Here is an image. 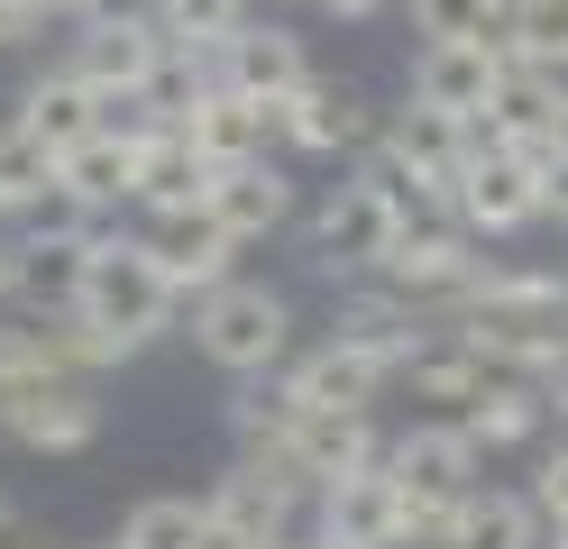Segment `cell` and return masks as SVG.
Here are the masks:
<instances>
[{
	"mask_svg": "<svg viewBox=\"0 0 568 549\" xmlns=\"http://www.w3.org/2000/svg\"><path fill=\"white\" fill-rule=\"evenodd\" d=\"M505 64H514L505 47H422V55H413V101L440 110V120H486Z\"/></svg>",
	"mask_w": 568,
	"mask_h": 549,
	"instance_id": "9a60e30c",
	"label": "cell"
},
{
	"mask_svg": "<svg viewBox=\"0 0 568 549\" xmlns=\"http://www.w3.org/2000/svg\"><path fill=\"white\" fill-rule=\"evenodd\" d=\"M468 439L477 449H523V439H541V421H550V403H541V385H523V376H505L486 403H468Z\"/></svg>",
	"mask_w": 568,
	"mask_h": 549,
	"instance_id": "83f0119b",
	"label": "cell"
},
{
	"mask_svg": "<svg viewBox=\"0 0 568 549\" xmlns=\"http://www.w3.org/2000/svg\"><path fill=\"white\" fill-rule=\"evenodd\" d=\"M202 220H211V230H230L239 247H257V238H275L284 220H294V174H284L275 156H257V165H221V174H211Z\"/></svg>",
	"mask_w": 568,
	"mask_h": 549,
	"instance_id": "4fadbf2b",
	"label": "cell"
},
{
	"mask_svg": "<svg viewBox=\"0 0 568 549\" xmlns=\"http://www.w3.org/2000/svg\"><path fill=\"white\" fill-rule=\"evenodd\" d=\"M92 10H111V0H38V19H74V28H83Z\"/></svg>",
	"mask_w": 568,
	"mask_h": 549,
	"instance_id": "f35d334b",
	"label": "cell"
},
{
	"mask_svg": "<svg viewBox=\"0 0 568 549\" xmlns=\"http://www.w3.org/2000/svg\"><path fill=\"white\" fill-rule=\"evenodd\" d=\"M541 220V174L514 165L505 146L495 156H468V174H458V230L468 238H514Z\"/></svg>",
	"mask_w": 568,
	"mask_h": 549,
	"instance_id": "7c38bea8",
	"label": "cell"
},
{
	"mask_svg": "<svg viewBox=\"0 0 568 549\" xmlns=\"http://www.w3.org/2000/svg\"><path fill=\"white\" fill-rule=\"evenodd\" d=\"M64 183H74L92 211H120V202H138V146L101 129V138H83L74 156H64Z\"/></svg>",
	"mask_w": 568,
	"mask_h": 549,
	"instance_id": "f1b7e54d",
	"label": "cell"
},
{
	"mask_svg": "<svg viewBox=\"0 0 568 549\" xmlns=\"http://www.w3.org/2000/svg\"><path fill=\"white\" fill-rule=\"evenodd\" d=\"M148 256H156V275L174 303H202V293H221L239 275V238L230 230H211V220H165V230H148Z\"/></svg>",
	"mask_w": 568,
	"mask_h": 549,
	"instance_id": "2e32d148",
	"label": "cell"
},
{
	"mask_svg": "<svg viewBox=\"0 0 568 549\" xmlns=\"http://www.w3.org/2000/svg\"><path fill=\"white\" fill-rule=\"evenodd\" d=\"M395 385H413V403H458V413H468V403H486V394L505 385V376H495V366H486L477 348H458V339H432V348H422V357L404 366Z\"/></svg>",
	"mask_w": 568,
	"mask_h": 549,
	"instance_id": "484cf974",
	"label": "cell"
},
{
	"mask_svg": "<svg viewBox=\"0 0 568 549\" xmlns=\"http://www.w3.org/2000/svg\"><path fill=\"white\" fill-rule=\"evenodd\" d=\"M247 19H257V0H156V28L174 55H221Z\"/></svg>",
	"mask_w": 568,
	"mask_h": 549,
	"instance_id": "f546056e",
	"label": "cell"
},
{
	"mask_svg": "<svg viewBox=\"0 0 568 549\" xmlns=\"http://www.w3.org/2000/svg\"><path fill=\"white\" fill-rule=\"evenodd\" d=\"M477 275H486V256H477V238L458 230V220H413V230L395 238V256H385L376 284H395L404 303H422V312H449Z\"/></svg>",
	"mask_w": 568,
	"mask_h": 549,
	"instance_id": "52a82bcc",
	"label": "cell"
},
{
	"mask_svg": "<svg viewBox=\"0 0 568 549\" xmlns=\"http://www.w3.org/2000/svg\"><path fill=\"white\" fill-rule=\"evenodd\" d=\"M193 348L221 366L230 385L284 376V357H294V303H284L275 284H257V275H230L221 293L193 303Z\"/></svg>",
	"mask_w": 568,
	"mask_h": 549,
	"instance_id": "7a4b0ae2",
	"label": "cell"
},
{
	"mask_svg": "<svg viewBox=\"0 0 568 549\" xmlns=\"http://www.w3.org/2000/svg\"><path fill=\"white\" fill-rule=\"evenodd\" d=\"M257 549H303V540H257Z\"/></svg>",
	"mask_w": 568,
	"mask_h": 549,
	"instance_id": "b9f144b4",
	"label": "cell"
},
{
	"mask_svg": "<svg viewBox=\"0 0 568 549\" xmlns=\"http://www.w3.org/2000/svg\"><path fill=\"white\" fill-rule=\"evenodd\" d=\"M505 55L514 64H541V73H568V0H514Z\"/></svg>",
	"mask_w": 568,
	"mask_h": 549,
	"instance_id": "d6a6232c",
	"label": "cell"
},
{
	"mask_svg": "<svg viewBox=\"0 0 568 549\" xmlns=\"http://www.w3.org/2000/svg\"><path fill=\"white\" fill-rule=\"evenodd\" d=\"M266 138H275V110L266 101H247V92H202L193 101V120H184V146H193V156L211 165V174H221V165H257L266 156Z\"/></svg>",
	"mask_w": 568,
	"mask_h": 549,
	"instance_id": "ac0fdd59",
	"label": "cell"
},
{
	"mask_svg": "<svg viewBox=\"0 0 568 549\" xmlns=\"http://www.w3.org/2000/svg\"><path fill=\"white\" fill-rule=\"evenodd\" d=\"M550 549H568V531H550Z\"/></svg>",
	"mask_w": 568,
	"mask_h": 549,
	"instance_id": "7dc6e473",
	"label": "cell"
},
{
	"mask_svg": "<svg viewBox=\"0 0 568 549\" xmlns=\"http://www.w3.org/2000/svg\"><path fill=\"white\" fill-rule=\"evenodd\" d=\"M10 512H19V504H10V495H0V522H10Z\"/></svg>",
	"mask_w": 568,
	"mask_h": 549,
	"instance_id": "7bdbcfd3",
	"label": "cell"
},
{
	"mask_svg": "<svg viewBox=\"0 0 568 549\" xmlns=\"http://www.w3.org/2000/svg\"><path fill=\"white\" fill-rule=\"evenodd\" d=\"M92 230H101V211H92L74 183H64V165H55V193L28 211V238H92Z\"/></svg>",
	"mask_w": 568,
	"mask_h": 549,
	"instance_id": "836d02e7",
	"label": "cell"
},
{
	"mask_svg": "<svg viewBox=\"0 0 568 549\" xmlns=\"http://www.w3.org/2000/svg\"><path fill=\"white\" fill-rule=\"evenodd\" d=\"M221 83H230V92H247V101H266V110H284V101L312 83V47H303L294 28L247 19L230 47H221Z\"/></svg>",
	"mask_w": 568,
	"mask_h": 549,
	"instance_id": "5bb4252c",
	"label": "cell"
},
{
	"mask_svg": "<svg viewBox=\"0 0 568 549\" xmlns=\"http://www.w3.org/2000/svg\"><path fill=\"white\" fill-rule=\"evenodd\" d=\"M541 403H550V413L568 421V366H559V376H541Z\"/></svg>",
	"mask_w": 568,
	"mask_h": 549,
	"instance_id": "60d3db41",
	"label": "cell"
},
{
	"mask_svg": "<svg viewBox=\"0 0 568 549\" xmlns=\"http://www.w3.org/2000/svg\"><path fill=\"white\" fill-rule=\"evenodd\" d=\"M523 495L541 504V522H550V531H568V439H559L541 467H531V486H523Z\"/></svg>",
	"mask_w": 568,
	"mask_h": 549,
	"instance_id": "e575fe53",
	"label": "cell"
},
{
	"mask_svg": "<svg viewBox=\"0 0 568 549\" xmlns=\"http://www.w3.org/2000/svg\"><path fill=\"white\" fill-rule=\"evenodd\" d=\"M331 339L358 348L367 366H385V376H404V366L432 348L440 329H432V312H422V303H404L395 284H348L339 312H331Z\"/></svg>",
	"mask_w": 568,
	"mask_h": 549,
	"instance_id": "9c48e42d",
	"label": "cell"
},
{
	"mask_svg": "<svg viewBox=\"0 0 568 549\" xmlns=\"http://www.w3.org/2000/svg\"><path fill=\"white\" fill-rule=\"evenodd\" d=\"M568 120V73H541V64H505V83L486 101V129L495 146H531V138H559Z\"/></svg>",
	"mask_w": 568,
	"mask_h": 549,
	"instance_id": "44dd1931",
	"label": "cell"
},
{
	"mask_svg": "<svg viewBox=\"0 0 568 549\" xmlns=\"http://www.w3.org/2000/svg\"><path fill=\"white\" fill-rule=\"evenodd\" d=\"M413 230V211H404V193L385 174H348V183H331L322 193V211H312V230H303V266L312 275H331V284H358V275H385V256H395V238Z\"/></svg>",
	"mask_w": 568,
	"mask_h": 549,
	"instance_id": "6da1fadb",
	"label": "cell"
},
{
	"mask_svg": "<svg viewBox=\"0 0 568 549\" xmlns=\"http://www.w3.org/2000/svg\"><path fill=\"white\" fill-rule=\"evenodd\" d=\"M440 549H550V522H541V504H531V495L477 486L468 504L449 512V540Z\"/></svg>",
	"mask_w": 568,
	"mask_h": 549,
	"instance_id": "7402d4cb",
	"label": "cell"
},
{
	"mask_svg": "<svg viewBox=\"0 0 568 549\" xmlns=\"http://www.w3.org/2000/svg\"><path fill=\"white\" fill-rule=\"evenodd\" d=\"M275 138L303 146V156H348V146H376V101L339 73H312V83L275 110Z\"/></svg>",
	"mask_w": 568,
	"mask_h": 549,
	"instance_id": "8fae6325",
	"label": "cell"
},
{
	"mask_svg": "<svg viewBox=\"0 0 568 549\" xmlns=\"http://www.w3.org/2000/svg\"><path fill=\"white\" fill-rule=\"evenodd\" d=\"M174 47H165V28H156V10H92L74 37H64V73L92 92V101H138L156 83V64H165Z\"/></svg>",
	"mask_w": 568,
	"mask_h": 549,
	"instance_id": "5b68a950",
	"label": "cell"
},
{
	"mask_svg": "<svg viewBox=\"0 0 568 549\" xmlns=\"http://www.w3.org/2000/svg\"><path fill=\"white\" fill-rule=\"evenodd\" d=\"M0 303H19V238H0Z\"/></svg>",
	"mask_w": 568,
	"mask_h": 549,
	"instance_id": "ab89813d",
	"label": "cell"
},
{
	"mask_svg": "<svg viewBox=\"0 0 568 549\" xmlns=\"http://www.w3.org/2000/svg\"><path fill=\"white\" fill-rule=\"evenodd\" d=\"M211 202V165L184 146V129H156V138H138V211L156 220H193Z\"/></svg>",
	"mask_w": 568,
	"mask_h": 549,
	"instance_id": "ffe728a7",
	"label": "cell"
},
{
	"mask_svg": "<svg viewBox=\"0 0 568 549\" xmlns=\"http://www.w3.org/2000/svg\"><path fill=\"white\" fill-rule=\"evenodd\" d=\"M303 549H339V540H303Z\"/></svg>",
	"mask_w": 568,
	"mask_h": 549,
	"instance_id": "bcb514c9",
	"label": "cell"
},
{
	"mask_svg": "<svg viewBox=\"0 0 568 549\" xmlns=\"http://www.w3.org/2000/svg\"><path fill=\"white\" fill-rule=\"evenodd\" d=\"M47 193H55V156L19 120H0V220H28Z\"/></svg>",
	"mask_w": 568,
	"mask_h": 549,
	"instance_id": "1f68e13d",
	"label": "cell"
},
{
	"mask_svg": "<svg viewBox=\"0 0 568 549\" xmlns=\"http://www.w3.org/2000/svg\"><path fill=\"white\" fill-rule=\"evenodd\" d=\"M477 467L486 449L468 439V421H413L404 439H385V476L413 495V504H458V495H477Z\"/></svg>",
	"mask_w": 568,
	"mask_h": 549,
	"instance_id": "30bf717a",
	"label": "cell"
},
{
	"mask_svg": "<svg viewBox=\"0 0 568 549\" xmlns=\"http://www.w3.org/2000/svg\"><path fill=\"white\" fill-rule=\"evenodd\" d=\"M284 458H294L312 476V495H322V486H339V476H358V467H385V439H376V413H303Z\"/></svg>",
	"mask_w": 568,
	"mask_h": 549,
	"instance_id": "d6986e66",
	"label": "cell"
},
{
	"mask_svg": "<svg viewBox=\"0 0 568 549\" xmlns=\"http://www.w3.org/2000/svg\"><path fill=\"white\" fill-rule=\"evenodd\" d=\"M322 10H331L339 28H367V19H385V10H395V0H322Z\"/></svg>",
	"mask_w": 568,
	"mask_h": 549,
	"instance_id": "74e56055",
	"label": "cell"
},
{
	"mask_svg": "<svg viewBox=\"0 0 568 549\" xmlns=\"http://www.w3.org/2000/svg\"><path fill=\"white\" fill-rule=\"evenodd\" d=\"M174 312H184V303L165 293L148 238H129V230H92V247H83V321H92V329H111L120 348H156L165 329H174Z\"/></svg>",
	"mask_w": 568,
	"mask_h": 549,
	"instance_id": "3957f363",
	"label": "cell"
},
{
	"mask_svg": "<svg viewBox=\"0 0 568 549\" xmlns=\"http://www.w3.org/2000/svg\"><path fill=\"white\" fill-rule=\"evenodd\" d=\"M0 549H55V540H47V522H28V512H10V522H0Z\"/></svg>",
	"mask_w": 568,
	"mask_h": 549,
	"instance_id": "8d00e7d4",
	"label": "cell"
},
{
	"mask_svg": "<svg viewBox=\"0 0 568 549\" xmlns=\"http://www.w3.org/2000/svg\"><path fill=\"white\" fill-rule=\"evenodd\" d=\"M312 540H339V549H404V540H413V495H404L385 467H358V476H339V486L312 495Z\"/></svg>",
	"mask_w": 568,
	"mask_h": 549,
	"instance_id": "ba28073f",
	"label": "cell"
},
{
	"mask_svg": "<svg viewBox=\"0 0 568 549\" xmlns=\"http://www.w3.org/2000/svg\"><path fill=\"white\" fill-rule=\"evenodd\" d=\"M129 549H221L211 540V512L193 495H148V504H129V522H120Z\"/></svg>",
	"mask_w": 568,
	"mask_h": 549,
	"instance_id": "4dcf8cb0",
	"label": "cell"
},
{
	"mask_svg": "<svg viewBox=\"0 0 568 549\" xmlns=\"http://www.w3.org/2000/svg\"><path fill=\"white\" fill-rule=\"evenodd\" d=\"M83 247L92 238H19V321L83 312Z\"/></svg>",
	"mask_w": 568,
	"mask_h": 549,
	"instance_id": "cb8c5ba5",
	"label": "cell"
},
{
	"mask_svg": "<svg viewBox=\"0 0 568 549\" xmlns=\"http://www.w3.org/2000/svg\"><path fill=\"white\" fill-rule=\"evenodd\" d=\"M385 385H395V376H385V366H367L358 348H339V339L303 348L294 366H284V394H294L303 413H376Z\"/></svg>",
	"mask_w": 568,
	"mask_h": 549,
	"instance_id": "e0dca14e",
	"label": "cell"
},
{
	"mask_svg": "<svg viewBox=\"0 0 568 549\" xmlns=\"http://www.w3.org/2000/svg\"><path fill=\"white\" fill-rule=\"evenodd\" d=\"M202 512H211V540H221V549L312 540V531H303V512H312V476L284 458V449H275V458H230L221 476H211Z\"/></svg>",
	"mask_w": 568,
	"mask_h": 549,
	"instance_id": "277c9868",
	"label": "cell"
},
{
	"mask_svg": "<svg viewBox=\"0 0 568 549\" xmlns=\"http://www.w3.org/2000/svg\"><path fill=\"white\" fill-rule=\"evenodd\" d=\"M559 156H568V120H559Z\"/></svg>",
	"mask_w": 568,
	"mask_h": 549,
	"instance_id": "ee69618b",
	"label": "cell"
},
{
	"mask_svg": "<svg viewBox=\"0 0 568 549\" xmlns=\"http://www.w3.org/2000/svg\"><path fill=\"white\" fill-rule=\"evenodd\" d=\"M422 47H505L514 0H404Z\"/></svg>",
	"mask_w": 568,
	"mask_h": 549,
	"instance_id": "4316f807",
	"label": "cell"
},
{
	"mask_svg": "<svg viewBox=\"0 0 568 549\" xmlns=\"http://www.w3.org/2000/svg\"><path fill=\"white\" fill-rule=\"evenodd\" d=\"M19 129H28V138H38L47 156L64 165V156L83 146V138H101V101H92V92L74 83V73L55 64V73H38V83L19 92Z\"/></svg>",
	"mask_w": 568,
	"mask_h": 549,
	"instance_id": "603a6c76",
	"label": "cell"
},
{
	"mask_svg": "<svg viewBox=\"0 0 568 549\" xmlns=\"http://www.w3.org/2000/svg\"><path fill=\"white\" fill-rule=\"evenodd\" d=\"M230 439H239V458H275V449H294V421H303V403L284 394V376H257V385H230Z\"/></svg>",
	"mask_w": 568,
	"mask_h": 549,
	"instance_id": "d4e9b609",
	"label": "cell"
},
{
	"mask_svg": "<svg viewBox=\"0 0 568 549\" xmlns=\"http://www.w3.org/2000/svg\"><path fill=\"white\" fill-rule=\"evenodd\" d=\"M92 549H129V540H92Z\"/></svg>",
	"mask_w": 568,
	"mask_h": 549,
	"instance_id": "f6af8a7d",
	"label": "cell"
},
{
	"mask_svg": "<svg viewBox=\"0 0 568 549\" xmlns=\"http://www.w3.org/2000/svg\"><path fill=\"white\" fill-rule=\"evenodd\" d=\"M101 421H111V403L101 385H28V376H0V439H19V449L38 458H83Z\"/></svg>",
	"mask_w": 568,
	"mask_h": 549,
	"instance_id": "8992f818",
	"label": "cell"
},
{
	"mask_svg": "<svg viewBox=\"0 0 568 549\" xmlns=\"http://www.w3.org/2000/svg\"><path fill=\"white\" fill-rule=\"evenodd\" d=\"M38 28H47V19H38V0H0V55H10V47H28Z\"/></svg>",
	"mask_w": 568,
	"mask_h": 549,
	"instance_id": "d590c367",
	"label": "cell"
}]
</instances>
